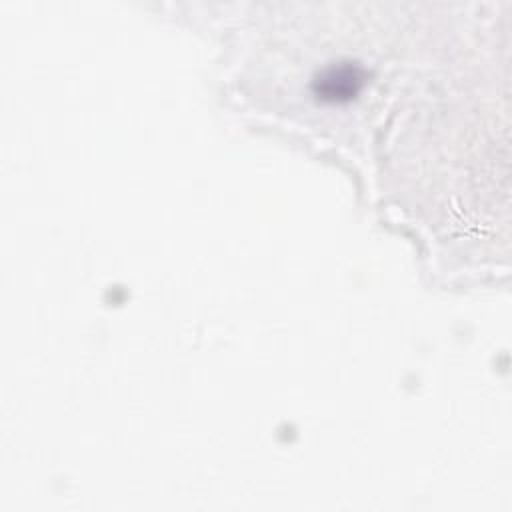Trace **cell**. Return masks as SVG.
Here are the masks:
<instances>
[{"label":"cell","mask_w":512,"mask_h":512,"mask_svg":"<svg viewBox=\"0 0 512 512\" xmlns=\"http://www.w3.org/2000/svg\"><path fill=\"white\" fill-rule=\"evenodd\" d=\"M362 84V72L354 64H338L324 70L316 80V92L322 98L342 100L358 92Z\"/></svg>","instance_id":"obj_1"}]
</instances>
